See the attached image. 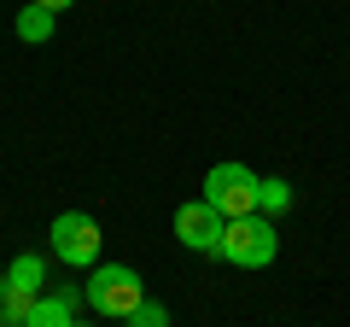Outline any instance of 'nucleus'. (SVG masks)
<instances>
[{
    "label": "nucleus",
    "mask_w": 350,
    "mask_h": 327,
    "mask_svg": "<svg viewBox=\"0 0 350 327\" xmlns=\"http://www.w3.org/2000/svg\"><path fill=\"white\" fill-rule=\"evenodd\" d=\"M53 18H59V12H47V6H36V0H29V6H24V12H18V41H29V47H41V41H47L53 36Z\"/></svg>",
    "instance_id": "obj_8"
},
{
    "label": "nucleus",
    "mask_w": 350,
    "mask_h": 327,
    "mask_svg": "<svg viewBox=\"0 0 350 327\" xmlns=\"http://www.w3.org/2000/svg\"><path fill=\"white\" fill-rule=\"evenodd\" d=\"M36 6H47V12H64V6H76V0H36Z\"/></svg>",
    "instance_id": "obj_12"
},
{
    "label": "nucleus",
    "mask_w": 350,
    "mask_h": 327,
    "mask_svg": "<svg viewBox=\"0 0 350 327\" xmlns=\"http://www.w3.org/2000/svg\"><path fill=\"white\" fill-rule=\"evenodd\" d=\"M6 280H12L18 292H29V298H41V280H47V257H36V252L12 257V269H6Z\"/></svg>",
    "instance_id": "obj_7"
},
{
    "label": "nucleus",
    "mask_w": 350,
    "mask_h": 327,
    "mask_svg": "<svg viewBox=\"0 0 350 327\" xmlns=\"http://www.w3.org/2000/svg\"><path fill=\"white\" fill-rule=\"evenodd\" d=\"M275 252H280V234H275V222L269 216H234V222L222 228V263H234V269H269L275 263Z\"/></svg>",
    "instance_id": "obj_1"
},
{
    "label": "nucleus",
    "mask_w": 350,
    "mask_h": 327,
    "mask_svg": "<svg viewBox=\"0 0 350 327\" xmlns=\"http://www.w3.org/2000/svg\"><path fill=\"white\" fill-rule=\"evenodd\" d=\"M82 298L94 304L100 315H111V322H129V315L146 304V287H140V275H135L129 263H105V269H94V275H88Z\"/></svg>",
    "instance_id": "obj_2"
},
{
    "label": "nucleus",
    "mask_w": 350,
    "mask_h": 327,
    "mask_svg": "<svg viewBox=\"0 0 350 327\" xmlns=\"http://www.w3.org/2000/svg\"><path fill=\"white\" fill-rule=\"evenodd\" d=\"M286 205H292V181H280V176H262V181H257V211H262V216L286 211Z\"/></svg>",
    "instance_id": "obj_10"
},
{
    "label": "nucleus",
    "mask_w": 350,
    "mask_h": 327,
    "mask_svg": "<svg viewBox=\"0 0 350 327\" xmlns=\"http://www.w3.org/2000/svg\"><path fill=\"white\" fill-rule=\"evenodd\" d=\"M222 228H228V216L216 211L211 199H193V205H181L175 211V239L187 246V252H222Z\"/></svg>",
    "instance_id": "obj_5"
},
{
    "label": "nucleus",
    "mask_w": 350,
    "mask_h": 327,
    "mask_svg": "<svg viewBox=\"0 0 350 327\" xmlns=\"http://www.w3.org/2000/svg\"><path fill=\"white\" fill-rule=\"evenodd\" d=\"M257 181H262V176H251L245 164H216L211 176H204V193H199V199H211L228 222H234V216H257Z\"/></svg>",
    "instance_id": "obj_4"
},
{
    "label": "nucleus",
    "mask_w": 350,
    "mask_h": 327,
    "mask_svg": "<svg viewBox=\"0 0 350 327\" xmlns=\"http://www.w3.org/2000/svg\"><path fill=\"white\" fill-rule=\"evenodd\" d=\"M129 327H170V310H163L158 298H146L135 315H129Z\"/></svg>",
    "instance_id": "obj_11"
},
{
    "label": "nucleus",
    "mask_w": 350,
    "mask_h": 327,
    "mask_svg": "<svg viewBox=\"0 0 350 327\" xmlns=\"http://www.w3.org/2000/svg\"><path fill=\"white\" fill-rule=\"evenodd\" d=\"M76 304H82V292H76V287L41 292V298H36V310H29V322H24V327H76V322H70V315H76Z\"/></svg>",
    "instance_id": "obj_6"
},
{
    "label": "nucleus",
    "mask_w": 350,
    "mask_h": 327,
    "mask_svg": "<svg viewBox=\"0 0 350 327\" xmlns=\"http://www.w3.org/2000/svg\"><path fill=\"white\" fill-rule=\"evenodd\" d=\"M29 310H36V298H29V292H18L12 280L0 275V327H24Z\"/></svg>",
    "instance_id": "obj_9"
},
{
    "label": "nucleus",
    "mask_w": 350,
    "mask_h": 327,
    "mask_svg": "<svg viewBox=\"0 0 350 327\" xmlns=\"http://www.w3.org/2000/svg\"><path fill=\"white\" fill-rule=\"evenodd\" d=\"M47 239H53V252H59V263H70V269H94L100 263V222L88 211H59L53 216V228H47Z\"/></svg>",
    "instance_id": "obj_3"
}]
</instances>
